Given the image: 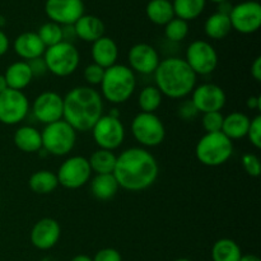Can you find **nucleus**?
<instances>
[{"label":"nucleus","instance_id":"nucleus-1","mask_svg":"<svg viewBox=\"0 0 261 261\" xmlns=\"http://www.w3.org/2000/svg\"><path fill=\"white\" fill-rule=\"evenodd\" d=\"M160 173V166L154 155L142 147H132L122 150L116 157L112 175L119 188L138 193L150 188Z\"/></svg>","mask_w":261,"mask_h":261},{"label":"nucleus","instance_id":"nucleus-2","mask_svg":"<svg viewBox=\"0 0 261 261\" xmlns=\"http://www.w3.org/2000/svg\"><path fill=\"white\" fill-rule=\"evenodd\" d=\"M63 99V120L75 132H88L103 115V98L93 87H75Z\"/></svg>","mask_w":261,"mask_h":261},{"label":"nucleus","instance_id":"nucleus-3","mask_svg":"<svg viewBox=\"0 0 261 261\" xmlns=\"http://www.w3.org/2000/svg\"><path fill=\"white\" fill-rule=\"evenodd\" d=\"M153 75L158 91L171 99L186 98L196 87L198 78L185 59L177 56L161 60Z\"/></svg>","mask_w":261,"mask_h":261},{"label":"nucleus","instance_id":"nucleus-4","mask_svg":"<svg viewBox=\"0 0 261 261\" xmlns=\"http://www.w3.org/2000/svg\"><path fill=\"white\" fill-rule=\"evenodd\" d=\"M101 96L114 105L125 103L132 98L137 88L135 73L124 64H115L105 69L101 82Z\"/></svg>","mask_w":261,"mask_h":261},{"label":"nucleus","instance_id":"nucleus-5","mask_svg":"<svg viewBox=\"0 0 261 261\" xmlns=\"http://www.w3.org/2000/svg\"><path fill=\"white\" fill-rule=\"evenodd\" d=\"M233 154V142L222 132L205 133L198 140L195 155L199 162L208 167L224 165Z\"/></svg>","mask_w":261,"mask_h":261},{"label":"nucleus","instance_id":"nucleus-6","mask_svg":"<svg viewBox=\"0 0 261 261\" xmlns=\"http://www.w3.org/2000/svg\"><path fill=\"white\" fill-rule=\"evenodd\" d=\"M47 71L59 78H65L75 73L81 63V55L74 43L61 41L58 45L47 47L43 54Z\"/></svg>","mask_w":261,"mask_h":261},{"label":"nucleus","instance_id":"nucleus-7","mask_svg":"<svg viewBox=\"0 0 261 261\" xmlns=\"http://www.w3.org/2000/svg\"><path fill=\"white\" fill-rule=\"evenodd\" d=\"M42 149L55 157L68 155L76 143V132L64 120L45 125L42 133Z\"/></svg>","mask_w":261,"mask_h":261},{"label":"nucleus","instance_id":"nucleus-8","mask_svg":"<svg viewBox=\"0 0 261 261\" xmlns=\"http://www.w3.org/2000/svg\"><path fill=\"white\" fill-rule=\"evenodd\" d=\"M132 134L140 145L147 148L162 144L166 138V127L155 114L139 112L132 121Z\"/></svg>","mask_w":261,"mask_h":261},{"label":"nucleus","instance_id":"nucleus-9","mask_svg":"<svg viewBox=\"0 0 261 261\" xmlns=\"http://www.w3.org/2000/svg\"><path fill=\"white\" fill-rule=\"evenodd\" d=\"M92 170L88 158L83 155H71L68 157L59 167L56 177L59 185L69 190L81 189L91 180Z\"/></svg>","mask_w":261,"mask_h":261},{"label":"nucleus","instance_id":"nucleus-10","mask_svg":"<svg viewBox=\"0 0 261 261\" xmlns=\"http://www.w3.org/2000/svg\"><path fill=\"white\" fill-rule=\"evenodd\" d=\"M92 138L101 149L112 150L121 147L125 140V126L120 117L102 115L92 127Z\"/></svg>","mask_w":261,"mask_h":261},{"label":"nucleus","instance_id":"nucleus-11","mask_svg":"<svg viewBox=\"0 0 261 261\" xmlns=\"http://www.w3.org/2000/svg\"><path fill=\"white\" fill-rule=\"evenodd\" d=\"M185 61L196 75H208L218 66V54L211 42L196 40L186 48Z\"/></svg>","mask_w":261,"mask_h":261},{"label":"nucleus","instance_id":"nucleus-12","mask_svg":"<svg viewBox=\"0 0 261 261\" xmlns=\"http://www.w3.org/2000/svg\"><path fill=\"white\" fill-rule=\"evenodd\" d=\"M30 101L23 91L5 89L0 93V122L4 125H17L27 117Z\"/></svg>","mask_w":261,"mask_h":261},{"label":"nucleus","instance_id":"nucleus-13","mask_svg":"<svg viewBox=\"0 0 261 261\" xmlns=\"http://www.w3.org/2000/svg\"><path fill=\"white\" fill-rule=\"evenodd\" d=\"M232 30L242 35H251L259 31L261 25V5L259 2L249 0L233 5L229 14Z\"/></svg>","mask_w":261,"mask_h":261},{"label":"nucleus","instance_id":"nucleus-14","mask_svg":"<svg viewBox=\"0 0 261 261\" xmlns=\"http://www.w3.org/2000/svg\"><path fill=\"white\" fill-rule=\"evenodd\" d=\"M191 101L195 105L199 114L221 111L227 102L226 92L214 83H203L196 86L191 92Z\"/></svg>","mask_w":261,"mask_h":261},{"label":"nucleus","instance_id":"nucleus-15","mask_svg":"<svg viewBox=\"0 0 261 261\" xmlns=\"http://www.w3.org/2000/svg\"><path fill=\"white\" fill-rule=\"evenodd\" d=\"M64 99L54 91H46L38 94L32 103V114L41 124H53L63 120Z\"/></svg>","mask_w":261,"mask_h":261},{"label":"nucleus","instance_id":"nucleus-16","mask_svg":"<svg viewBox=\"0 0 261 261\" xmlns=\"http://www.w3.org/2000/svg\"><path fill=\"white\" fill-rule=\"evenodd\" d=\"M45 13L51 22L74 24L84 14L83 0H46Z\"/></svg>","mask_w":261,"mask_h":261},{"label":"nucleus","instance_id":"nucleus-17","mask_svg":"<svg viewBox=\"0 0 261 261\" xmlns=\"http://www.w3.org/2000/svg\"><path fill=\"white\" fill-rule=\"evenodd\" d=\"M129 68L134 73L149 75L153 74L160 64V54L152 45L145 42L137 43L133 46L127 54Z\"/></svg>","mask_w":261,"mask_h":261},{"label":"nucleus","instance_id":"nucleus-18","mask_svg":"<svg viewBox=\"0 0 261 261\" xmlns=\"http://www.w3.org/2000/svg\"><path fill=\"white\" fill-rule=\"evenodd\" d=\"M61 227L54 218H42L31 229V244L38 250H50L59 242Z\"/></svg>","mask_w":261,"mask_h":261},{"label":"nucleus","instance_id":"nucleus-19","mask_svg":"<svg viewBox=\"0 0 261 261\" xmlns=\"http://www.w3.org/2000/svg\"><path fill=\"white\" fill-rule=\"evenodd\" d=\"M15 54L24 61L42 58L46 46L38 37L37 32H23L13 42Z\"/></svg>","mask_w":261,"mask_h":261},{"label":"nucleus","instance_id":"nucleus-20","mask_svg":"<svg viewBox=\"0 0 261 261\" xmlns=\"http://www.w3.org/2000/svg\"><path fill=\"white\" fill-rule=\"evenodd\" d=\"M91 55L94 64L99 65L101 68L107 69L117 64L119 47H117V43L115 42V40H112L111 37L102 36L101 38L92 43Z\"/></svg>","mask_w":261,"mask_h":261},{"label":"nucleus","instance_id":"nucleus-21","mask_svg":"<svg viewBox=\"0 0 261 261\" xmlns=\"http://www.w3.org/2000/svg\"><path fill=\"white\" fill-rule=\"evenodd\" d=\"M76 38L84 41V42H92L97 41L105 36V23L101 18L92 14H83L75 23H74Z\"/></svg>","mask_w":261,"mask_h":261},{"label":"nucleus","instance_id":"nucleus-22","mask_svg":"<svg viewBox=\"0 0 261 261\" xmlns=\"http://www.w3.org/2000/svg\"><path fill=\"white\" fill-rule=\"evenodd\" d=\"M8 88L23 91L32 82L33 75L27 61H15L10 64L4 73Z\"/></svg>","mask_w":261,"mask_h":261},{"label":"nucleus","instance_id":"nucleus-23","mask_svg":"<svg viewBox=\"0 0 261 261\" xmlns=\"http://www.w3.org/2000/svg\"><path fill=\"white\" fill-rule=\"evenodd\" d=\"M15 147L24 153H38L42 149V138L41 133L31 125H24L15 130L14 137Z\"/></svg>","mask_w":261,"mask_h":261},{"label":"nucleus","instance_id":"nucleus-24","mask_svg":"<svg viewBox=\"0 0 261 261\" xmlns=\"http://www.w3.org/2000/svg\"><path fill=\"white\" fill-rule=\"evenodd\" d=\"M250 121L251 119L242 112H231L224 116L222 133L231 140L242 139L247 135Z\"/></svg>","mask_w":261,"mask_h":261},{"label":"nucleus","instance_id":"nucleus-25","mask_svg":"<svg viewBox=\"0 0 261 261\" xmlns=\"http://www.w3.org/2000/svg\"><path fill=\"white\" fill-rule=\"evenodd\" d=\"M119 184L112 173L96 175L91 181L92 195L98 200H110L119 191Z\"/></svg>","mask_w":261,"mask_h":261},{"label":"nucleus","instance_id":"nucleus-26","mask_svg":"<svg viewBox=\"0 0 261 261\" xmlns=\"http://www.w3.org/2000/svg\"><path fill=\"white\" fill-rule=\"evenodd\" d=\"M28 185L35 194L47 195V194H51L56 190L59 182L55 172L50 170H40L31 175Z\"/></svg>","mask_w":261,"mask_h":261},{"label":"nucleus","instance_id":"nucleus-27","mask_svg":"<svg viewBox=\"0 0 261 261\" xmlns=\"http://www.w3.org/2000/svg\"><path fill=\"white\" fill-rule=\"evenodd\" d=\"M148 19L157 25H166L175 18L172 3L170 0H150L145 8Z\"/></svg>","mask_w":261,"mask_h":261},{"label":"nucleus","instance_id":"nucleus-28","mask_svg":"<svg viewBox=\"0 0 261 261\" xmlns=\"http://www.w3.org/2000/svg\"><path fill=\"white\" fill-rule=\"evenodd\" d=\"M232 31L231 20L228 15H223L221 13H214L204 23V32L206 37L211 40H223Z\"/></svg>","mask_w":261,"mask_h":261},{"label":"nucleus","instance_id":"nucleus-29","mask_svg":"<svg viewBox=\"0 0 261 261\" xmlns=\"http://www.w3.org/2000/svg\"><path fill=\"white\" fill-rule=\"evenodd\" d=\"M116 157L117 155L112 150L98 148L92 153L88 160L92 172H94L96 175L112 173L115 170V165H116Z\"/></svg>","mask_w":261,"mask_h":261},{"label":"nucleus","instance_id":"nucleus-30","mask_svg":"<svg viewBox=\"0 0 261 261\" xmlns=\"http://www.w3.org/2000/svg\"><path fill=\"white\" fill-rule=\"evenodd\" d=\"M242 256L239 244L231 239H221L212 247L213 261H240Z\"/></svg>","mask_w":261,"mask_h":261},{"label":"nucleus","instance_id":"nucleus-31","mask_svg":"<svg viewBox=\"0 0 261 261\" xmlns=\"http://www.w3.org/2000/svg\"><path fill=\"white\" fill-rule=\"evenodd\" d=\"M205 4L206 0H173L172 7L176 18L189 22L196 19L204 12Z\"/></svg>","mask_w":261,"mask_h":261},{"label":"nucleus","instance_id":"nucleus-32","mask_svg":"<svg viewBox=\"0 0 261 261\" xmlns=\"http://www.w3.org/2000/svg\"><path fill=\"white\" fill-rule=\"evenodd\" d=\"M163 96L155 86H147L140 91L138 105L142 112H150L154 114L162 105Z\"/></svg>","mask_w":261,"mask_h":261},{"label":"nucleus","instance_id":"nucleus-33","mask_svg":"<svg viewBox=\"0 0 261 261\" xmlns=\"http://www.w3.org/2000/svg\"><path fill=\"white\" fill-rule=\"evenodd\" d=\"M38 37L46 46V48L51 47L54 45H58L63 41V31H61V25L54 22H46L43 23L37 31Z\"/></svg>","mask_w":261,"mask_h":261},{"label":"nucleus","instance_id":"nucleus-34","mask_svg":"<svg viewBox=\"0 0 261 261\" xmlns=\"http://www.w3.org/2000/svg\"><path fill=\"white\" fill-rule=\"evenodd\" d=\"M189 35V23L180 18H173L165 25L166 40L170 42H181Z\"/></svg>","mask_w":261,"mask_h":261},{"label":"nucleus","instance_id":"nucleus-35","mask_svg":"<svg viewBox=\"0 0 261 261\" xmlns=\"http://www.w3.org/2000/svg\"><path fill=\"white\" fill-rule=\"evenodd\" d=\"M223 120L224 116L221 111L206 112V114H203V117H201V125L205 133H218L222 132Z\"/></svg>","mask_w":261,"mask_h":261},{"label":"nucleus","instance_id":"nucleus-36","mask_svg":"<svg viewBox=\"0 0 261 261\" xmlns=\"http://www.w3.org/2000/svg\"><path fill=\"white\" fill-rule=\"evenodd\" d=\"M103 75H105V69L101 68V66L97 65V64L94 63L89 64L88 66H86V69H84L83 71V78L84 81L88 83L89 87L99 86L102 79H103Z\"/></svg>","mask_w":261,"mask_h":261},{"label":"nucleus","instance_id":"nucleus-37","mask_svg":"<svg viewBox=\"0 0 261 261\" xmlns=\"http://www.w3.org/2000/svg\"><path fill=\"white\" fill-rule=\"evenodd\" d=\"M242 166L246 173L251 177H259L261 173V165L260 160L256 154L254 153H246L242 155Z\"/></svg>","mask_w":261,"mask_h":261},{"label":"nucleus","instance_id":"nucleus-38","mask_svg":"<svg viewBox=\"0 0 261 261\" xmlns=\"http://www.w3.org/2000/svg\"><path fill=\"white\" fill-rule=\"evenodd\" d=\"M177 116L180 117L182 121H193L199 116V111L196 110L195 105L193 103L191 99H184L180 102L177 106Z\"/></svg>","mask_w":261,"mask_h":261},{"label":"nucleus","instance_id":"nucleus-39","mask_svg":"<svg viewBox=\"0 0 261 261\" xmlns=\"http://www.w3.org/2000/svg\"><path fill=\"white\" fill-rule=\"evenodd\" d=\"M246 137L249 138L250 143H251L256 149H260L261 148V115H256L254 119H251Z\"/></svg>","mask_w":261,"mask_h":261},{"label":"nucleus","instance_id":"nucleus-40","mask_svg":"<svg viewBox=\"0 0 261 261\" xmlns=\"http://www.w3.org/2000/svg\"><path fill=\"white\" fill-rule=\"evenodd\" d=\"M93 261H122L121 254L117 251L116 249H112V247H106V249H102L99 251L96 252L93 257Z\"/></svg>","mask_w":261,"mask_h":261},{"label":"nucleus","instance_id":"nucleus-41","mask_svg":"<svg viewBox=\"0 0 261 261\" xmlns=\"http://www.w3.org/2000/svg\"><path fill=\"white\" fill-rule=\"evenodd\" d=\"M27 63L30 65L31 71H32L33 78H40V76H43L47 73V66H46L43 58L33 59V60L27 61Z\"/></svg>","mask_w":261,"mask_h":261},{"label":"nucleus","instance_id":"nucleus-42","mask_svg":"<svg viewBox=\"0 0 261 261\" xmlns=\"http://www.w3.org/2000/svg\"><path fill=\"white\" fill-rule=\"evenodd\" d=\"M61 31H63V41L68 43H73L74 40L76 38L75 30H74L73 24L61 25Z\"/></svg>","mask_w":261,"mask_h":261},{"label":"nucleus","instance_id":"nucleus-43","mask_svg":"<svg viewBox=\"0 0 261 261\" xmlns=\"http://www.w3.org/2000/svg\"><path fill=\"white\" fill-rule=\"evenodd\" d=\"M251 76L256 82H261V56H257L254 60V63L251 64Z\"/></svg>","mask_w":261,"mask_h":261},{"label":"nucleus","instance_id":"nucleus-44","mask_svg":"<svg viewBox=\"0 0 261 261\" xmlns=\"http://www.w3.org/2000/svg\"><path fill=\"white\" fill-rule=\"evenodd\" d=\"M9 46H10L9 38H8V36L5 35L2 30H0V56L5 55V54L8 53V50H9Z\"/></svg>","mask_w":261,"mask_h":261},{"label":"nucleus","instance_id":"nucleus-45","mask_svg":"<svg viewBox=\"0 0 261 261\" xmlns=\"http://www.w3.org/2000/svg\"><path fill=\"white\" fill-rule=\"evenodd\" d=\"M232 8H233V5L229 3V0H227V2H222L219 3V4H217V13H221V14L223 15H228L231 14L232 12Z\"/></svg>","mask_w":261,"mask_h":261},{"label":"nucleus","instance_id":"nucleus-46","mask_svg":"<svg viewBox=\"0 0 261 261\" xmlns=\"http://www.w3.org/2000/svg\"><path fill=\"white\" fill-rule=\"evenodd\" d=\"M247 107L250 110H255V111H260L261 110V97L260 96H251L247 98L246 101Z\"/></svg>","mask_w":261,"mask_h":261},{"label":"nucleus","instance_id":"nucleus-47","mask_svg":"<svg viewBox=\"0 0 261 261\" xmlns=\"http://www.w3.org/2000/svg\"><path fill=\"white\" fill-rule=\"evenodd\" d=\"M240 261H261V260L256 256V255L246 254V255H242L241 259H240Z\"/></svg>","mask_w":261,"mask_h":261},{"label":"nucleus","instance_id":"nucleus-48","mask_svg":"<svg viewBox=\"0 0 261 261\" xmlns=\"http://www.w3.org/2000/svg\"><path fill=\"white\" fill-rule=\"evenodd\" d=\"M5 89H8L7 81H5L4 74H0V93H3V92H4Z\"/></svg>","mask_w":261,"mask_h":261},{"label":"nucleus","instance_id":"nucleus-49","mask_svg":"<svg viewBox=\"0 0 261 261\" xmlns=\"http://www.w3.org/2000/svg\"><path fill=\"white\" fill-rule=\"evenodd\" d=\"M70 261H93V260H92V257L87 256V255H76V256H74Z\"/></svg>","mask_w":261,"mask_h":261},{"label":"nucleus","instance_id":"nucleus-50","mask_svg":"<svg viewBox=\"0 0 261 261\" xmlns=\"http://www.w3.org/2000/svg\"><path fill=\"white\" fill-rule=\"evenodd\" d=\"M109 115H110V116H112V117H120V112H119V110H117V109H112L111 111L109 112Z\"/></svg>","mask_w":261,"mask_h":261},{"label":"nucleus","instance_id":"nucleus-51","mask_svg":"<svg viewBox=\"0 0 261 261\" xmlns=\"http://www.w3.org/2000/svg\"><path fill=\"white\" fill-rule=\"evenodd\" d=\"M175 261H193L190 259H186V257H180V259H176Z\"/></svg>","mask_w":261,"mask_h":261},{"label":"nucleus","instance_id":"nucleus-52","mask_svg":"<svg viewBox=\"0 0 261 261\" xmlns=\"http://www.w3.org/2000/svg\"><path fill=\"white\" fill-rule=\"evenodd\" d=\"M212 3H216V4H219V3H222V2H227V0H211Z\"/></svg>","mask_w":261,"mask_h":261}]
</instances>
